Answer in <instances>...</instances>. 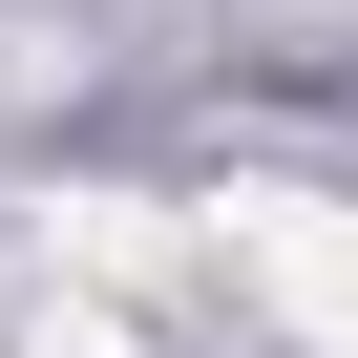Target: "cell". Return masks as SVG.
<instances>
[{"mask_svg":"<svg viewBox=\"0 0 358 358\" xmlns=\"http://www.w3.org/2000/svg\"><path fill=\"white\" fill-rule=\"evenodd\" d=\"M232 253H253V295H274L295 337L358 358V211H316V190H232Z\"/></svg>","mask_w":358,"mask_h":358,"instance_id":"1","label":"cell"},{"mask_svg":"<svg viewBox=\"0 0 358 358\" xmlns=\"http://www.w3.org/2000/svg\"><path fill=\"white\" fill-rule=\"evenodd\" d=\"M22 358H148V337H127V316H43Z\"/></svg>","mask_w":358,"mask_h":358,"instance_id":"2","label":"cell"}]
</instances>
